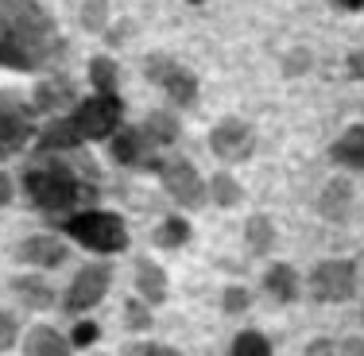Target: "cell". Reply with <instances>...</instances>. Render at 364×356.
I'll return each instance as SVG.
<instances>
[{"mask_svg": "<svg viewBox=\"0 0 364 356\" xmlns=\"http://www.w3.org/2000/svg\"><path fill=\"white\" fill-rule=\"evenodd\" d=\"M90 85H93V93H117L120 90V66L109 55L90 58Z\"/></svg>", "mask_w": 364, "mask_h": 356, "instance_id": "obj_23", "label": "cell"}, {"mask_svg": "<svg viewBox=\"0 0 364 356\" xmlns=\"http://www.w3.org/2000/svg\"><path fill=\"white\" fill-rule=\"evenodd\" d=\"M337 356H364V341L360 337H349V341H341V352Z\"/></svg>", "mask_w": 364, "mask_h": 356, "instance_id": "obj_37", "label": "cell"}, {"mask_svg": "<svg viewBox=\"0 0 364 356\" xmlns=\"http://www.w3.org/2000/svg\"><path fill=\"white\" fill-rule=\"evenodd\" d=\"M128 356H178L175 349H163V345H147V341H140V345H132V352Z\"/></svg>", "mask_w": 364, "mask_h": 356, "instance_id": "obj_33", "label": "cell"}, {"mask_svg": "<svg viewBox=\"0 0 364 356\" xmlns=\"http://www.w3.org/2000/svg\"><path fill=\"white\" fill-rule=\"evenodd\" d=\"M248 306H252V294H248L245 286H225L221 291V310L225 314H245Z\"/></svg>", "mask_w": 364, "mask_h": 356, "instance_id": "obj_29", "label": "cell"}, {"mask_svg": "<svg viewBox=\"0 0 364 356\" xmlns=\"http://www.w3.org/2000/svg\"><path fill=\"white\" fill-rule=\"evenodd\" d=\"M23 190H28L31 205L43 213H74L77 205H85L97 194V175L82 159V151L47 155L23 171Z\"/></svg>", "mask_w": 364, "mask_h": 356, "instance_id": "obj_2", "label": "cell"}, {"mask_svg": "<svg viewBox=\"0 0 364 356\" xmlns=\"http://www.w3.org/2000/svg\"><path fill=\"white\" fill-rule=\"evenodd\" d=\"M357 294V264L353 259H326L310 271V298L314 302H349Z\"/></svg>", "mask_w": 364, "mask_h": 356, "instance_id": "obj_8", "label": "cell"}, {"mask_svg": "<svg viewBox=\"0 0 364 356\" xmlns=\"http://www.w3.org/2000/svg\"><path fill=\"white\" fill-rule=\"evenodd\" d=\"M66 256H70V248H66L58 237H47V232L20 240V248H16V259L28 264V267H39V271H55V267H63Z\"/></svg>", "mask_w": 364, "mask_h": 356, "instance_id": "obj_10", "label": "cell"}, {"mask_svg": "<svg viewBox=\"0 0 364 356\" xmlns=\"http://www.w3.org/2000/svg\"><path fill=\"white\" fill-rule=\"evenodd\" d=\"M306 66H310V50H291L287 58H283V74L287 77H294V74H306Z\"/></svg>", "mask_w": 364, "mask_h": 356, "instance_id": "obj_32", "label": "cell"}, {"mask_svg": "<svg viewBox=\"0 0 364 356\" xmlns=\"http://www.w3.org/2000/svg\"><path fill=\"white\" fill-rule=\"evenodd\" d=\"M256 147V128L240 117H225L213 124L210 132V151L218 155L221 163H245Z\"/></svg>", "mask_w": 364, "mask_h": 356, "instance_id": "obj_9", "label": "cell"}, {"mask_svg": "<svg viewBox=\"0 0 364 356\" xmlns=\"http://www.w3.org/2000/svg\"><path fill=\"white\" fill-rule=\"evenodd\" d=\"M140 132H144V140H147V147H151V151H163V147H171V144L182 136V124H178V117L155 109V112H147V117H144Z\"/></svg>", "mask_w": 364, "mask_h": 356, "instance_id": "obj_14", "label": "cell"}, {"mask_svg": "<svg viewBox=\"0 0 364 356\" xmlns=\"http://www.w3.org/2000/svg\"><path fill=\"white\" fill-rule=\"evenodd\" d=\"M63 232L82 248L97 252V256H117V252L128 248V225L112 210H82L63 217Z\"/></svg>", "mask_w": 364, "mask_h": 356, "instance_id": "obj_3", "label": "cell"}, {"mask_svg": "<svg viewBox=\"0 0 364 356\" xmlns=\"http://www.w3.org/2000/svg\"><path fill=\"white\" fill-rule=\"evenodd\" d=\"M128 31H136V28H132V20H120L117 28H112V31H105V39L112 43V47H120V43L128 39Z\"/></svg>", "mask_w": 364, "mask_h": 356, "instance_id": "obj_34", "label": "cell"}, {"mask_svg": "<svg viewBox=\"0 0 364 356\" xmlns=\"http://www.w3.org/2000/svg\"><path fill=\"white\" fill-rule=\"evenodd\" d=\"M82 144H85V140L74 132L70 117L50 120V124L39 132V151H43V155H74V151H82Z\"/></svg>", "mask_w": 364, "mask_h": 356, "instance_id": "obj_12", "label": "cell"}, {"mask_svg": "<svg viewBox=\"0 0 364 356\" xmlns=\"http://www.w3.org/2000/svg\"><path fill=\"white\" fill-rule=\"evenodd\" d=\"M136 291H140V298L147 302V306L167 302V271H163L155 259L140 256L136 259Z\"/></svg>", "mask_w": 364, "mask_h": 356, "instance_id": "obj_13", "label": "cell"}, {"mask_svg": "<svg viewBox=\"0 0 364 356\" xmlns=\"http://www.w3.org/2000/svg\"><path fill=\"white\" fill-rule=\"evenodd\" d=\"M28 144H31V124L20 117V112L0 109V159H8V155H20Z\"/></svg>", "mask_w": 364, "mask_h": 356, "instance_id": "obj_17", "label": "cell"}, {"mask_svg": "<svg viewBox=\"0 0 364 356\" xmlns=\"http://www.w3.org/2000/svg\"><path fill=\"white\" fill-rule=\"evenodd\" d=\"M70 101H74V82L58 74V77H50V82H43L39 90H36L31 109H36V112H55V109L70 105Z\"/></svg>", "mask_w": 364, "mask_h": 356, "instance_id": "obj_21", "label": "cell"}, {"mask_svg": "<svg viewBox=\"0 0 364 356\" xmlns=\"http://www.w3.org/2000/svg\"><path fill=\"white\" fill-rule=\"evenodd\" d=\"M63 58L66 39L39 0H0V66L4 70H55Z\"/></svg>", "mask_w": 364, "mask_h": 356, "instance_id": "obj_1", "label": "cell"}, {"mask_svg": "<svg viewBox=\"0 0 364 356\" xmlns=\"http://www.w3.org/2000/svg\"><path fill=\"white\" fill-rule=\"evenodd\" d=\"M306 356H333V341H326V337H318V341H310Z\"/></svg>", "mask_w": 364, "mask_h": 356, "instance_id": "obj_35", "label": "cell"}, {"mask_svg": "<svg viewBox=\"0 0 364 356\" xmlns=\"http://www.w3.org/2000/svg\"><path fill=\"white\" fill-rule=\"evenodd\" d=\"M12 291H16V298H20L28 310H50L55 306V291H50V283L39 279V275H16Z\"/></svg>", "mask_w": 364, "mask_h": 356, "instance_id": "obj_20", "label": "cell"}, {"mask_svg": "<svg viewBox=\"0 0 364 356\" xmlns=\"http://www.w3.org/2000/svg\"><path fill=\"white\" fill-rule=\"evenodd\" d=\"M190 237H194L190 221H186V217H175V213L163 217V225L155 229V244H159V248H182Z\"/></svg>", "mask_w": 364, "mask_h": 356, "instance_id": "obj_24", "label": "cell"}, {"mask_svg": "<svg viewBox=\"0 0 364 356\" xmlns=\"http://www.w3.org/2000/svg\"><path fill=\"white\" fill-rule=\"evenodd\" d=\"M232 356H272V345H267L264 333L245 329V333H237V341H232Z\"/></svg>", "mask_w": 364, "mask_h": 356, "instance_id": "obj_28", "label": "cell"}, {"mask_svg": "<svg viewBox=\"0 0 364 356\" xmlns=\"http://www.w3.org/2000/svg\"><path fill=\"white\" fill-rule=\"evenodd\" d=\"M264 291L272 294L275 302H283V306H287V302H294L299 298V271H294L291 264H272L264 271Z\"/></svg>", "mask_w": 364, "mask_h": 356, "instance_id": "obj_19", "label": "cell"}, {"mask_svg": "<svg viewBox=\"0 0 364 356\" xmlns=\"http://www.w3.org/2000/svg\"><path fill=\"white\" fill-rule=\"evenodd\" d=\"M349 74L353 77H364V55H349Z\"/></svg>", "mask_w": 364, "mask_h": 356, "instance_id": "obj_39", "label": "cell"}, {"mask_svg": "<svg viewBox=\"0 0 364 356\" xmlns=\"http://www.w3.org/2000/svg\"><path fill=\"white\" fill-rule=\"evenodd\" d=\"M144 74H147V82L159 85V90L167 93L178 109H194V101H198V77L190 74L178 58L151 50V55L144 58Z\"/></svg>", "mask_w": 364, "mask_h": 356, "instance_id": "obj_6", "label": "cell"}, {"mask_svg": "<svg viewBox=\"0 0 364 356\" xmlns=\"http://www.w3.org/2000/svg\"><path fill=\"white\" fill-rule=\"evenodd\" d=\"M82 28L90 36L109 31V0H82Z\"/></svg>", "mask_w": 364, "mask_h": 356, "instance_id": "obj_26", "label": "cell"}, {"mask_svg": "<svg viewBox=\"0 0 364 356\" xmlns=\"http://www.w3.org/2000/svg\"><path fill=\"white\" fill-rule=\"evenodd\" d=\"M245 240H248V248L256 252V256H264V252H272L275 248V225H272V217L267 213H252L245 221Z\"/></svg>", "mask_w": 364, "mask_h": 356, "instance_id": "obj_22", "label": "cell"}, {"mask_svg": "<svg viewBox=\"0 0 364 356\" xmlns=\"http://www.w3.org/2000/svg\"><path fill=\"white\" fill-rule=\"evenodd\" d=\"M97 337H101V325H97V321H77V325L70 329V345H74V349H90Z\"/></svg>", "mask_w": 364, "mask_h": 356, "instance_id": "obj_30", "label": "cell"}, {"mask_svg": "<svg viewBox=\"0 0 364 356\" xmlns=\"http://www.w3.org/2000/svg\"><path fill=\"white\" fill-rule=\"evenodd\" d=\"M23 356H70V337L55 325H31L23 337Z\"/></svg>", "mask_w": 364, "mask_h": 356, "instance_id": "obj_15", "label": "cell"}, {"mask_svg": "<svg viewBox=\"0 0 364 356\" xmlns=\"http://www.w3.org/2000/svg\"><path fill=\"white\" fill-rule=\"evenodd\" d=\"M70 124L85 144L112 140L124 124V101H120V93H93V97L77 101V109L70 112Z\"/></svg>", "mask_w": 364, "mask_h": 356, "instance_id": "obj_4", "label": "cell"}, {"mask_svg": "<svg viewBox=\"0 0 364 356\" xmlns=\"http://www.w3.org/2000/svg\"><path fill=\"white\" fill-rule=\"evenodd\" d=\"M12 194H16V186H12V178L4 175V171H0V210H4L8 202H12Z\"/></svg>", "mask_w": 364, "mask_h": 356, "instance_id": "obj_36", "label": "cell"}, {"mask_svg": "<svg viewBox=\"0 0 364 356\" xmlns=\"http://www.w3.org/2000/svg\"><path fill=\"white\" fill-rule=\"evenodd\" d=\"M329 159L345 171H364V124H353L349 132H341L329 147Z\"/></svg>", "mask_w": 364, "mask_h": 356, "instance_id": "obj_16", "label": "cell"}, {"mask_svg": "<svg viewBox=\"0 0 364 356\" xmlns=\"http://www.w3.org/2000/svg\"><path fill=\"white\" fill-rule=\"evenodd\" d=\"M210 198H213V205H221V210H232V205H240L245 190H240V182L232 178L229 171H218V175L210 178Z\"/></svg>", "mask_w": 364, "mask_h": 356, "instance_id": "obj_25", "label": "cell"}, {"mask_svg": "<svg viewBox=\"0 0 364 356\" xmlns=\"http://www.w3.org/2000/svg\"><path fill=\"white\" fill-rule=\"evenodd\" d=\"M147 151H151V147H147V140H144V132H140V124H124L120 128L117 136H112V144H109V155H112V163H117V167H136V171H147Z\"/></svg>", "mask_w": 364, "mask_h": 356, "instance_id": "obj_11", "label": "cell"}, {"mask_svg": "<svg viewBox=\"0 0 364 356\" xmlns=\"http://www.w3.org/2000/svg\"><path fill=\"white\" fill-rule=\"evenodd\" d=\"M147 171L159 175L163 190L175 198L182 210H202V205L210 202V182L198 175L194 163H186V159H151Z\"/></svg>", "mask_w": 364, "mask_h": 356, "instance_id": "obj_5", "label": "cell"}, {"mask_svg": "<svg viewBox=\"0 0 364 356\" xmlns=\"http://www.w3.org/2000/svg\"><path fill=\"white\" fill-rule=\"evenodd\" d=\"M124 325L132 329V333H147V329L155 325L151 306H147L144 298H128V302H124Z\"/></svg>", "mask_w": 364, "mask_h": 356, "instance_id": "obj_27", "label": "cell"}, {"mask_svg": "<svg viewBox=\"0 0 364 356\" xmlns=\"http://www.w3.org/2000/svg\"><path fill=\"white\" fill-rule=\"evenodd\" d=\"M16 341H20V321L8 314V310H0V352H8Z\"/></svg>", "mask_w": 364, "mask_h": 356, "instance_id": "obj_31", "label": "cell"}, {"mask_svg": "<svg viewBox=\"0 0 364 356\" xmlns=\"http://www.w3.org/2000/svg\"><path fill=\"white\" fill-rule=\"evenodd\" d=\"M353 210V186L345 178H333L326 182V190L318 194V213L326 217V221H345Z\"/></svg>", "mask_w": 364, "mask_h": 356, "instance_id": "obj_18", "label": "cell"}, {"mask_svg": "<svg viewBox=\"0 0 364 356\" xmlns=\"http://www.w3.org/2000/svg\"><path fill=\"white\" fill-rule=\"evenodd\" d=\"M190 4H205V0H190Z\"/></svg>", "mask_w": 364, "mask_h": 356, "instance_id": "obj_40", "label": "cell"}, {"mask_svg": "<svg viewBox=\"0 0 364 356\" xmlns=\"http://www.w3.org/2000/svg\"><path fill=\"white\" fill-rule=\"evenodd\" d=\"M337 12H364V0H329Z\"/></svg>", "mask_w": 364, "mask_h": 356, "instance_id": "obj_38", "label": "cell"}, {"mask_svg": "<svg viewBox=\"0 0 364 356\" xmlns=\"http://www.w3.org/2000/svg\"><path fill=\"white\" fill-rule=\"evenodd\" d=\"M109 286H112V264H105V259H97V264H85L82 271L70 279L66 294H63L66 314H85V310H93V306H97V302L109 294Z\"/></svg>", "mask_w": 364, "mask_h": 356, "instance_id": "obj_7", "label": "cell"}]
</instances>
